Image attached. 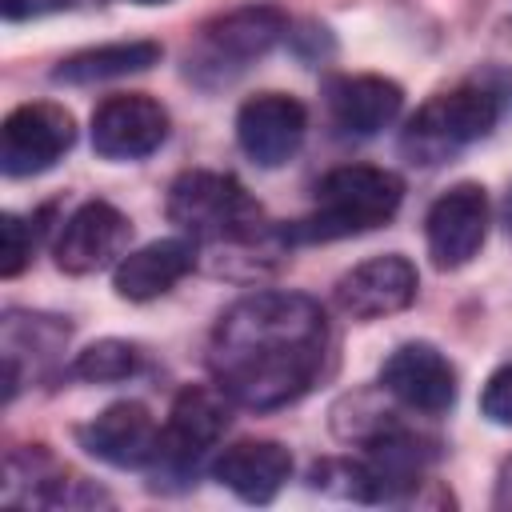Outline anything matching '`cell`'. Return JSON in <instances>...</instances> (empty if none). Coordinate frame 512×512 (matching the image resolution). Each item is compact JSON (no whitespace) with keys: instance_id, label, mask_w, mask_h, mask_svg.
<instances>
[{"instance_id":"d6986e66","label":"cell","mask_w":512,"mask_h":512,"mask_svg":"<svg viewBox=\"0 0 512 512\" xmlns=\"http://www.w3.org/2000/svg\"><path fill=\"white\" fill-rule=\"evenodd\" d=\"M132 372H140V348L128 340H96L72 364V376L88 384H116L128 380Z\"/></svg>"},{"instance_id":"2e32d148","label":"cell","mask_w":512,"mask_h":512,"mask_svg":"<svg viewBox=\"0 0 512 512\" xmlns=\"http://www.w3.org/2000/svg\"><path fill=\"white\" fill-rule=\"evenodd\" d=\"M212 476L248 504H268L292 476V456L276 440H236L212 460Z\"/></svg>"},{"instance_id":"3957f363","label":"cell","mask_w":512,"mask_h":512,"mask_svg":"<svg viewBox=\"0 0 512 512\" xmlns=\"http://www.w3.org/2000/svg\"><path fill=\"white\" fill-rule=\"evenodd\" d=\"M500 120V92L472 80L456 84L448 92H436L416 108V116L400 132V152L412 164H444L468 144L484 140Z\"/></svg>"},{"instance_id":"6da1fadb","label":"cell","mask_w":512,"mask_h":512,"mask_svg":"<svg viewBox=\"0 0 512 512\" xmlns=\"http://www.w3.org/2000/svg\"><path fill=\"white\" fill-rule=\"evenodd\" d=\"M328 352V320L312 296L252 292L212 328L208 368L232 404L272 412L300 400Z\"/></svg>"},{"instance_id":"603a6c76","label":"cell","mask_w":512,"mask_h":512,"mask_svg":"<svg viewBox=\"0 0 512 512\" xmlns=\"http://www.w3.org/2000/svg\"><path fill=\"white\" fill-rule=\"evenodd\" d=\"M492 504H496V508H504V512H512V456L500 464V476H496V496H492Z\"/></svg>"},{"instance_id":"44dd1931","label":"cell","mask_w":512,"mask_h":512,"mask_svg":"<svg viewBox=\"0 0 512 512\" xmlns=\"http://www.w3.org/2000/svg\"><path fill=\"white\" fill-rule=\"evenodd\" d=\"M480 412L492 420V424H504L512 428V364L496 368L480 392Z\"/></svg>"},{"instance_id":"cb8c5ba5","label":"cell","mask_w":512,"mask_h":512,"mask_svg":"<svg viewBox=\"0 0 512 512\" xmlns=\"http://www.w3.org/2000/svg\"><path fill=\"white\" fill-rule=\"evenodd\" d=\"M504 228H508V232H512V192H508V196H504Z\"/></svg>"},{"instance_id":"8992f818","label":"cell","mask_w":512,"mask_h":512,"mask_svg":"<svg viewBox=\"0 0 512 512\" xmlns=\"http://www.w3.org/2000/svg\"><path fill=\"white\" fill-rule=\"evenodd\" d=\"M76 140L72 112L52 100L20 104L4 116L0 128V168L4 176H36L52 168Z\"/></svg>"},{"instance_id":"e0dca14e","label":"cell","mask_w":512,"mask_h":512,"mask_svg":"<svg viewBox=\"0 0 512 512\" xmlns=\"http://www.w3.org/2000/svg\"><path fill=\"white\" fill-rule=\"evenodd\" d=\"M196 264V244L184 236H168V240H152L136 252H128L116 272H112V288L120 300H156L164 296L172 284H180Z\"/></svg>"},{"instance_id":"9a60e30c","label":"cell","mask_w":512,"mask_h":512,"mask_svg":"<svg viewBox=\"0 0 512 512\" xmlns=\"http://www.w3.org/2000/svg\"><path fill=\"white\" fill-rule=\"evenodd\" d=\"M324 104L344 136H376L400 116L404 92L384 76H336L324 88Z\"/></svg>"},{"instance_id":"7a4b0ae2","label":"cell","mask_w":512,"mask_h":512,"mask_svg":"<svg viewBox=\"0 0 512 512\" xmlns=\"http://www.w3.org/2000/svg\"><path fill=\"white\" fill-rule=\"evenodd\" d=\"M400 200H404V180L388 168H372V164L332 168L316 184V208L304 220H296L284 232V240L324 244V240L372 232L396 216Z\"/></svg>"},{"instance_id":"277c9868","label":"cell","mask_w":512,"mask_h":512,"mask_svg":"<svg viewBox=\"0 0 512 512\" xmlns=\"http://www.w3.org/2000/svg\"><path fill=\"white\" fill-rule=\"evenodd\" d=\"M288 20L272 4H244L216 20H208L188 48V76L200 88H220L232 76H240L248 64H256L272 44L284 36Z\"/></svg>"},{"instance_id":"ac0fdd59","label":"cell","mask_w":512,"mask_h":512,"mask_svg":"<svg viewBox=\"0 0 512 512\" xmlns=\"http://www.w3.org/2000/svg\"><path fill=\"white\" fill-rule=\"evenodd\" d=\"M160 60V44L156 40H120V44H100V48H84L64 56L52 68L56 84H104V80H120L132 72H148Z\"/></svg>"},{"instance_id":"4fadbf2b","label":"cell","mask_w":512,"mask_h":512,"mask_svg":"<svg viewBox=\"0 0 512 512\" xmlns=\"http://www.w3.org/2000/svg\"><path fill=\"white\" fill-rule=\"evenodd\" d=\"M80 444L112 468H148L160 456V424L140 400H120L80 428Z\"/></svg>"},{"instance_id":"5b68a950","label":"cell","mask_w":512,"mask_h":512,"mask_svg":"<svg viewBox=\"0 0 512 512\" xmlns=\"http://www.w3.org/2000/svg\"><path fill=\"white\" fill-rule=\"evenodd\" d=\"M168 220L192 232L196 240H252L260 232V208L244 184L228 172H180L168 188Z\"/></svg>"},{"instance_id":"30bf717a","label":"cell","mask_w":512,"mask_h":512,"mask_svg":"<svg viewBox=\"0 0 512 512\" xmlns=\"http://www.w3.org/2000/svg\"><path fill=\"white\" fill-rule=\"evenodd\" d=\"M168 136V112L144 92H116L92 112V148L104 160H140Z\"/></svg>"},{"instance_id":"8fae6325","label":"cell","mask_w":512,"mask_h":512,"mask_svg":"<svg viewBox=\"0 0 512 512\" xmlns=\"http://www.w3.org/2000/svg\"><path fill=\"white\" fill-rule=\"evenodd\" d=\"M380 388L412 412L440 416L456 404V368L448 364V356L440 348H432L424 340H412V344H400L384 360Z\"/></svg>"},{"instance_id":"ba28073f","label":"cell","mask_w":512,"mask_h":512,"mask_svg":"<svg viewBox=\"0 0 512 512\" xmlns=\"http://www.w3.org/2000/svg\"><path fill=\"white\" fill-rule=\"evenodd\" d=\"M228 428V392L224 388H184L172 400L168 424L160 428L156 464L168 472H192L196 460L220 440Z\"/></svg>"},{"instance_id":"5bb4252c","label":"cell","mask_w":512,"mask_h":512,"mask_svg":"<svg viewBox=\"0 0 512 512\" xmlns=\"http://www.w3.org/2000/svg\"><path fill=\"white\" fill-rule=\"evenodd\" d=\"M128 232H132L128 228V216L116 204H108V200L80 204L64 220V228L56 236V264H60V272L88 276V272L104 268L124 248Z\"/></svg>"},{"instance_id":"7402d4cb","label":"cell","mask_w":512,"mask_h":512,"mask_svg":"<svg viewBox=\"0 0 512 512\" xmlns=\"http://www.w3.org/2000/svg\"><path fill=\"white\" fill-rule=\"evenodd\" d=\"M84 0H0L4 20H24V16H40V12H56V8H72Z\"/></svg>"},{"instance_id":"7c38bea8","label":"cell","mask_w":512,"mask_h":512,"mask_svg":"<svg viewBox=\"0 0 512 512\" xmlns=\"http://www.w3.org/2000/svg\"><path fill=\"white\" fill-rule=\"evenodd\" d=\"M416 288H420V276L412 260L400 252H388L344 272L336 280V304L356 320H380V316L404 312L416 300Z\"/></svg>"},{"instance_id":"ffe728a7","label":"cell","mask_w":512,"mask_h":512,"mask_svg":"<svg viewBox=\"0 0 512 512\" xmlns=\"http://www.w3.org/2000/svg\"><path fill=\"white\" fill-rule=\"evenodd\" d=\"M32 244H36L32 228L16 212H4L0 216V276H8V280L20 276L24 264L32 260Z\"/></svg>"},{"instance_id":"52a82bcc","label":"cell","mask_w":512,"mask_h":512,"mask_svg":"<svg viewBox=\"0 0 512 512\" xmlns=\"http://www.w3.org/2000/svg\"><path fill=\"white\" fill-rule=\"evenodd\" d=\"M428 256L436 268H464L488 236V196L480 184H452L424 216Z\"/></svg>"},{"instance_id":"d4e9b609","label":"cell","mask_w":512,"mask_h":512,"mask_svg":"<svg viewBox=\"0 0 512 512\" xmlns=\"http://www.w3.org/2000/svg\"><path fill=\"white\" fill-rule=\"evenodd\" d=\"M132 4H168V0H132Z\"/></svg>"},{"instance_id":"9c48e42d","label":"cell","mask_w":512,"mask_h":512,"mask_svg":"<svg viewBox=\"0 0 512 512\" xmlns=\"http://www.w3.org/2000/svg\"><path fill=\"white\" fill-rule=\"evenodd\" d=\"M308 132V112L296 96L284 92H260L240 104L236 112V140L244 156L260 168H280L288 164Z\"/></svg>"}]
</instances>
